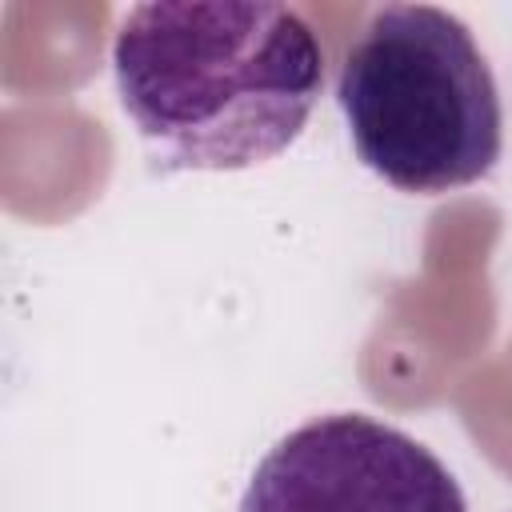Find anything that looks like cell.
Returning <instances> with one entry per match:
<instances>
[{"label":"cell","instance_id":"obj_1","mask_svg":"<svg viewBox=\"0 0 512 512\" xmlns=\"http://www.w3.org/2000/svg\"><path fill=\"white\" fill-rule=\"evenodd\" d=\"M112 76L156 172H240L296 144L324 52L284 4H136Z\"/></svg>","mask_w":512,"mask_h":512},{"label":"cell","instance_id":"obj_2","mask_svg":"<svg viewBox=\"0 0 512 512\" xmlns=\"http://www.w3.org/2000/svg\"><path fill=\"white\" fill-rule=\"evenodd\" d=\"M336 104L356 156L400 192H456L500 160L496 76L444 8L380 4L344 52Z\"/></svg>","mask_w":512,"mask_h":512},{"label":"cell","instance_id":"obj_3","mask_svg":"<svg viewBox=\"0 0 512 512\" xmlns=\"http://www.w3.org/2000/svg\"><path fill=\"white\" fill-rule=\"evenodd\" d=\"M240 512H468V504L420 440L364 412H332L264 452Z\"/></svg>","mask_w":512,"mask_h":512}]
</instances>
